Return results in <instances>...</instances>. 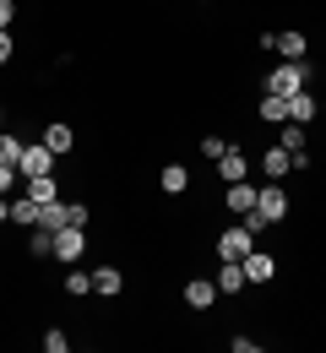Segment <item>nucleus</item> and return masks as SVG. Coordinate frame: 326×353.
Masks as SVG:
<instances>
[{"label": "nucleus", "instance_id": "27", "mask_svg": "<svg viewBox=\"0 0 326 353\" xmlns=\"http://www.w3.org/2000/svg\"><path fill=\"white\" fill-rule=\"evenodd\" d=\"M11 49H17V44H11V28H0V65L11 60Z\"/></svg>", "mask_w": 326, "mask_h": 353}, {"label": "nucleus", "instance_id": "4", "mask_svg": "<svg viewBox=\"0 0 326 353\" xmlns=\"http://www.w3.org/2000/svg\"><path fill=\"white\" fill-rule=\"evenodd\" d=\"M17 174H22V179L54 174V152H49L44 141H28V147H22V158H17Z\"/></svg>", "mask_w": 326, "mask_h": 353}, {"label": "nucleus", "instance_id": "6", "mask_svg": "<svg viewBox=\"0 0 326 353\" xmlns=\"http://www.w3.org/2000/svg\"><path fill=\"white\" fill-rule=\"evenodd\" d=\"M272 277H278V256H267V250L245 256V283H272Z\"/></svg>", "mask_w": 326, "mask_h": 353}, {"label": "nucleus", "instance_id": "11", "mask_svg": "<svg viewBox=\"0 0 326 353\" xmlns=\"http://www.w3.org/2000/svg\"><path fill=\"white\" fill-rule=\"evenodd\" d=\"M212 283H218V294H239V288H245V261H223Z\"/></svg>", "mask_w": 326, "mask_h": 353}, {"label": "nucleus", "instance_id": "7", "mask_svg": "<svg viewBox=\"0 0 326 353\" xmlns=\"http://www.w3.org/2000/svg\"><path fill=\"white\" fill-rule=\"evenodd\" d=\"M261 174H267V179L294 174V152H288V147H267V152H261Z\"/></svg>", "mask_w": 326, "mask_h": 353}, {"label": "nucleus", "instance_id": "3", "mask_svg": "<svg viewBox=\"0 0 326 353\" xmlns=\"http://www.w3.org/2000/svg\"><path fill=\"white\" fill-rule=\"evenodd\" d=\"M250 239H256V234H250L245 223H234V228H223V234H218V261H245V256L256 250Z\"/></svg>", "mask_w": 326, "mask_h": 353}, {"label": "nucleus", "instance_id": "13", "mask_svg": "<svg viewBox=\"0 0 326 353\" xmlns=\"http://www.w3.org/2000/svg\"><path fill=\"white\" fill-rule=\"evenodd\" d=\"M212 299H218V283H207V277L185 283V305H190V310H207Z\"/></svg>", "mask_w": 326, "mask_h": 353}, {"label": "nucleus", "instance_id": "5", "mask_svg": "<svg viewBox=\"0 0 326 353\" xmlns=\"http://www.w3.org/2000/svg\"><path fill=\"white\" fill-rule=\"evenodd\" d=\"M54 256L60 261H82L88 256V234L82 228H54Z\"/></svg>", "mask_w": 326, "mask_h": 353}, {"label": "nucleus", "instance_id": "20", "mask_svg": "<svg viewBox=\"0 0 326 353\" xmlns=\"http://www.w3.org/2000/svg\"><path fill=\"white\" fill-rule=\"evenodd\" d=\"M65 294H71V299L93 294V272H82V266H77V272H65Z\"/></svg>", "mask_w": 326, "mask_h": 353}, {"label": "nucleus", "instance_id": "24", "mask_svg": "<svg viewBox=\"0 0 326 353\" xmlns=\"http://www.w3.org/2000/svg\"><path fill=\"white\" fill-rule=\"evenodd\" d=\"M201 152H207V158H212V163H218V158H223V152H229V141H223V136H201Z\"/></svg>", "mask_w": 326, "mask_h": 353}, {"label": "nucleus", "instance_id": "1", "mask_svg": "<svg viewBox=\"0 0 326 353\" xmlns=\"http://www.w3.org/2000/svg\"><path fill=\"white\" fill-rule=\"evenodd\" d=\"M283 218H288V196H283V179H272L267 190H256V207L239 223H245L250 234H261V228H272V223H283Z\"/></svg>", "mask_w": 326, "mask_h": 353}, {"label": "nucleus", "instance_id": "16", "mask_svg": "<svg viewBox=\"0 0 326 353\" xmlns=\"http://www.w3.org/2000/svg\"><path fill=\"white\" fill-rule=\"evenodd\" d=\"M120 283H125L120 266H98L93 272V294H120Z\"/></svg>", "mask_w": 326, "mask_h": 353}, {"label": "nucleus", "instance_id": "14", "mask_svg": "<svg viewBox=\"0 0 326 353\" xmlns=\"http://www.w3.org/2000/svg\"><path fill=\"white\" fill-rule=\"evenodd\" d=\"M218 174L229 179V185H234V179H245V174H250V163H245V152H239V147H229V152L218 158Z\"/></svg>", "mask_w": 326, "mask_h": 353}, {"label": "nucleus", "instance_id": "17", "mask_svg": "<svg viewBox=\"0 0 326 353\" xmlns=\"http://www.w3.org/2000/svg\"><path fill=\"white\" fill-rule=\"evenodd\" d=\"M11 223H22V228H39V201H33V196L11 201Z\"/></svg>", "mask_w": 326, "mask_h": 353}, {"label": "nucleus", "instance_id": "26", "mask_svg": "<svg viewBox=\"0 0 326 353\" xmlns=\"http://www.w3.org/2000/svg\"><path fill=\"white\" fill-rule=\"evenodd\" d=\"M17 22V0H0V28H11Z\"/></svg>", "mask_w": 326, "mask_h": 353}, {"label": "nucleus", "instance_id": "15", "mask_svg": "<svg viewBox=\"0 0 326 353\" xmlns=\"http://www.w3.org/2000/svg\"><path fill=\"white\" fill-rule=\"evenodd\" d=\"M261 120H267V125H283V120H288V98H278V92H261Z\"/></svg>", "mask_w": 326, "mask_h": 353}, {"label": "nucleus", "instance_id": "19", "mask_svg": "<svg viewBox=\"0 0 326 353\" xmlns=\"http://www.w3.org/2000/svg\"><path fill=\"white\" fill-rule=\"evenodd\" d=\"M305 125H294V120H283V131H278V147H288V152H305Z\"/></svg>", "mask_w": 326, "mask_h": 353}, {"label": "nucleus", "instance_id": "18", "mask_svg": "<svg viewBox=\"0 0 326 353\" xmlns=\"http://www.w3.org/2000/svg\"><path fill=\"white\" fill-rule=\"evenodd\" d=\"M28 196H33V201H60V185H54V174L28 179Z\"/></svg>", "mask_w": 326, "mask_h": 353}, {"label": "nucleus", "instance_id": "22", "mask_svg": "<svg viewBox=\"0 0 326 353\" xmlns=\"http://www.w3.org/2000/svg\"><path fill=\"white\" fill-rule=\"evenodd\" d=\"M44 353H71V337H65L60 326H49L44 332Z\"/></svg>", "mask_w": 326, "mask_h": 353}, {"label": "nucleus", "instance_id": "8", "mask_svg": "<svg viewBox=\"0 0 326 353\" xmlns=\"http://www.w3.org/2000/svg\"><path fill=\"white\" fill-rule=\"evenodd\" d=\"M316 114H321V103H316V92H310V88L288 98V120H294V125H310Z\"/></svg>", "mask_w": 326, "mask_h": 353}, {"label": "nucleus", "instance_id": "28", "mask_svg": "<svg viewBox=\"0 0 326 353\" xmlns=\"http://www.w3.org/2000/svg\"><path fill=\"white\" fill-rule=\"evenodd\" d=\"M0 120H6V114H0Z\"/></svg>", "mask_w": 326, "mask_h": 353}, {"label": "nucleus", "instance_id": "10", "mask_svg": "<svg viewBox=\"0 0 326 353\" xmlns=\"http://www.w3.org/2000/svg\"><path fill=\"white\" fill-rule=\"evenodd\" d=\"M250 207H256V185H250V179H234V185H229V212H234V218H245Z\"/></svg>", "mask_w": 326, "mask_h": 353}, {"label": "nucleus", "instance_id": "9", "mask_svg": "<svg viewBox=\"0 0 326 353\" xmlns=\"http://www.w3.org/2000/svg\"><path fill=\"white\" fill-rule=\"evenodd\" d=\"M39 141H44V147H49V152H54V158H65V152L77 147V131L54 120V125H44V136H39Z\"/></svg>", "mask_w": 326, "mask_h": 353}, {"label": "nucleus", "instance_id": "21", "mask_svg": "<svg viewBox=\"0 0 326 353\" xmlns=\"http://www.w3.org/2000/svg\"><path fill=\"white\" fill-rule=\"evenodd\" d=\"M185 185H190V174L180 169V163H169V169H163V190H169V196H180Z\"/></svg>", "mask_w": 326, "mask_h": 353}, {"label": "nucleus", "instance_id": "2", "mask_svg": "<svg viewBox=\"0 0 326 353\" xmlns=\"http://www.w3.org/2000/svg\"><path fill=\"white\" fill-rule=\"evenodd\" d=\"M310 88V65L305 60H283L278 71L267 77V92H278V98H294V92Z\"/></svg>", "mask_w": 326, "mask_h": 353}, {"label": "nucleus", "instance_id": "12", "mask_svg": "<svg viewBox=\"0 0 326 353\" xmlns=\"http://www.w3.org/2000/svg\"><path fill=\"white\" fill-rule=\"evenodd\" d=\"M283 54V60H305V49H310V39L299 33V28H288V33H278V44H272Z\"/></svg>", "mask_w": 326, "mask_h": 353}, {"label": "nucleus", "instance_id": "23", "mask_svg": "<svg viewBox=\"0 0 326 353\" xmlns=\"http://www.w3.org/2000/svg\"><path fill=\"white\" fill-rule=\"evenodd\" d=\"M22 147H28V141H17V136L0 131V163H17V158H22Z\"/></svg>", "mask_w": 326, "mask_h": 353}, {"label": "nucleus", "instance_id": "25", "mask_svg": "<svg viewBox=\"0 0 326 353\" xmlns=\"http://www.w3.org/2000/svg\"><path fill=\"white\" fill-rule=\"evenodd\" d=\"M17 163H0V196H11V190H17Z\"/></svg>", "mask_w": 326, "mask_h": 353}]
</instances>
